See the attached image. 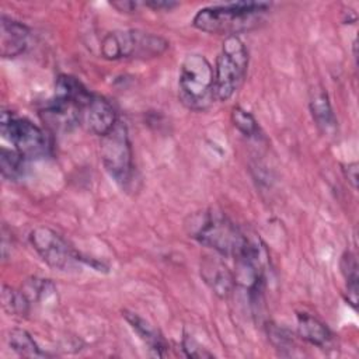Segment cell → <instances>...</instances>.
<instances>
[{
	"label": "cell",
	"instance_id": "4",
	"mask_svg": "<svg viewBox=\"0 0 359 359\" xmlns=\"http://www.w3.org/2000/svg\"><path fill=\"white\" fill-rule=\"evenodd\" d=\"M168 48L167 39L140 29H119L107 34L101 42V55L109 60L150 59Z\"/></svg>",
	"mask_w": 359,
	"mask_h": 359
},
{
	"label": "cell",
	"instance_id": "18",
	"mask_svg": "<svg viewBox=\"0 0 359 359\" xmlns=\"http://www.w3.org/2000/svg\"><path fill=\"white\" fill-rule=\"evenodd\" d=\"M25 158L14 149L8 150L6 147H1L0 151V168L4 178L15 180L22 174Z\"/></svg>",
	"mask_w": 359,
	"mask_h": 359
},
{
	"label": "cell",
	"instance_id": "3",
	"mask_svg": "<svg viewBox=\"0 0 359 359\" xmlns=\"http://www.w3.org/2000/svg\"><path fill=\"white\" fill-rule=\"evenodd\" d=\"M181 102L192 111H205L216 100L215 70L201 53H189L181 63L178 76Z\"/></svg>",
	"mask_w": 359,
	"mask_h": 359
},
{
	"label": "cell",
	"instance_id": "11",
	"mask_svg": "<svg viewBox=\"0 0 359 359\" xmlns=\"http://www.w3.org/2000/svg\"><path fill=\"white\" fill-rule=\"evenodd\" d=\"M29 29L22 22L1 14L0 18V55L15 57L21 55L28 43Z\"/></svg>",
	"mask_w": 359,
	"mask_h": 359
},
{
	"label": "cell",
	"instance_id": "5",
	"mask_svg": "<svg viewBox=\"0 0 359 359\" xmlns=\"http://www.w3.org/2000/svg\"><path fill=\"white\" fill-rule=\"evenodd\" d=\"M248 66V52L238 35L226 36L215 67V97L226 101L240 87Z\"/></svg>",
	"mask_w": 359,
	"mask_h": 359
},
{
	"label": "cell",
	"instance_id": "9",
	"mask_svg": "<svg viewBox=\"0 0 359 359\" xmlns=\"http://www.w3.org/2000/svg\"><path fill=\"white\" fill-rule=\"evenodd\" d=\"M80 121L88 130L102 137L116 125L118 118L115 108L107 98L98 94H91L88 101L80 109Z\"/></svg>",
	"mask_w": 359,
	"mask_h": 359
},
{
	"label": "cell",
	"instance_id": "16",
	"mask_svg": "<svg viewBox=\"0 0 359 359\" xmlns=\"http://www.w3.org/2000/svg\"><path fill=\"white\" fill-rule=\"evenodd\" d=\"M341 271L346 280V300L348 303L356 309L358 304V262L352 252H345L341 258Z\"/></svg>",
	"mask_w": 359,
	"mask_h": 359
},
{
	"label": "cell",
	"instance_id": "7",
	"mask_svg": "<svg viewBox=\"0 0 359 359\" xmlns=\"http://www.w3.org/2000/svg\"><path fill=\"white\" fill-rule=\"evenodd\" d=\"M1 133L25 160L38 158L46 154L48 140L43 130L25 118H18L8 111H3Z\"/></svg>",
	"mask_w": 359,
	"mask_h": 359
},
{
	"label": "cell",
	"instance_id": "1",
	"mask_svg": "<svg viewBox=\"0 0 359 359\" xmlns=\"http://www.w3.org/2000/svg\"><path fill=\"white\" fill-rule=\"evenodd\" d=\"M185 229L191 238L224 257H236L248 241L240 229L216 209L192 213L185 222Z\"/></svg>",
	"mask_w": 359,
	"mask_h": 359
},
{
	"label": "cell",
	"instance_id": "2",
	"mask_svg": "<svg viewBox=\"0 0 359 359\" xmlns=\"http://www.w3.org/2000/svg\"><path fill=\"white\" fill-rule=\"evenodd\" d=\"M269 7L271 4L264 1H237L209 6L195 14L192 24L203 32L229 34L227 36H230L252 28Z\"/></svg>",
	"mask_w": 359,
	"mask_h": 359
},
{
	"label": "cell",
	"instance_id": "14",
	"mask_svg": "<svg viewBox=\"0 0 359 359\" xmlns=\"http://www.w3.org/2000/svg\"><path fill=\"white\" fill-rule=\"evenodd\" d=\"M297 332L302 339L320 348L327 346L332 338L331 331L323 321L306 313L297 317Z\"/></svg>",
	"mask_w": 359,
	"mask_h": 359
},
{
	"label": "cell",
	"instance_id": "22",
	"mask_svg": "<svg viewBox=\"0 0 359 359\" xmlns=\"http://www.w3.org/2000/svg\"><path fill=\"white\" fill-rule=\"evenodd\" d=\"M268 334H269V338H271V341L273 342V345L278 346L279 349H280V348L285 349V348L292 342V339H290V337L286 334V331L282 330V328H279V327L271 325V328H268Z\"/></svg>",
	"mask_w": 359,
	"mask_h": 359
},
{
	"label": "cell",
	"instance_id": "10",
	"mask_svg": "<svg viewBox=\"0 0 359 359\" xmlns=\"http://www.w3.org/2000/svg\"><path fill=\"white\" fill-rule=\"evenodd\" d=\"M201 276L210 287V290L222 299H226L236 286L234 275L227 268V265L216 257L206 255L202 258Z\"/></svg>",
	"mask_w": 359,
	"mask_h": 359
},
{
	"label": "cell",
	"instance_id": "19",
	"mask_svg": "<svg viewBox=\"0 0 359 359\" xmlns=\"http://www.w3.org/2000/svg\"><path fill=\"white\" fill-rule=\"evenodd\" d=\"M231 121L233 125L245 136L248 137H254L257 136L259 128H258V122L255 121V118L252 116L251 112L245 111L241 107H236L233 108L231 112Z\"/></svg>",
	"mask_w": 359,
	"mask_h": 359
},
{
	"label": "cell",
	"instance_id": "6",
	"mask_svg": "<svg viewBox=\"0 0 359 359\" xmlns=\"http://www.w3.org/2000/svg\"><path fill=\"white\" fill-rule=\"evenodd\" d=\"M101 161L111 178L125 187L129 184L133 172V153L129 140L128 128L118 121L116 125L101 137Z\"/></svg>",
	"mask_w": 359,
	"mask_h": 359
},
{
	"label": "cell",
	"instance_id": "8",
	"mask_svg": "<svg viewBox=\"0 0 359 359\" xmlns=\"http://www.w3.org/2000/svg\"><path fill=\"white\" fill-rule=\"evenodd\" d=\"M29 241L42 261L53 269L67 271L77 259L67 241L55 230L41 226L31 231Z\"/></svg>",
	"mask_w": 359,
	"mask_h": 359
},
{
	"label": "cell",
	"instance_id": "17",
	"mask_svg": "<svg viewBox=\"0 0 359 359\" xmlns=\"http://www.w3.org/2000/svg\"><path fill=\"white\" fill-rule=\"evenodd\" d=\"M29 299L22 290H17L7 285L3 286L1 292V304L3 309L13 316H27L29 311Z\"/></svg>",
	"mask_w": 359,
	"mask_h": 359
},
{
	"label": "cell",
	"instance_id": "12",
	"mask_svg": "<svg viewBox=\"0 0 359 359\" xmlns=\"http://www.w3.org/2000/svg\"><path fill=\"white\" fill-rule=\"evenodd\" d=\"M122 316L129 323V325L133 328V331L140 337V339L149 346V351L153 355H156V356L164 355V351L167 349V344L151 324H149L144 318H142L139 314H136L133 311L123 310Z\"/></svg>",
	"mask_w": 359,
	"mask_h": 359
},
{
	"label": "cell",
	"instance_id": "21",
	"mask_svg": "<svg viewBox=\"0 0 359 359\" xmlns=\"http://www.w3.org/2000/svg\"><path fill=\"white\" fill-rule=\"evenodd\" d=\"M182 349L188 358H196V359H203V358H213V353L206 351L195 338L191 335H184L182 338Z\"/></svg>",
	"mask_w": 359,
	"mask_h": 359
},
{
	"label": "cell",
	"instance_id": "20",
	"mask_svg": "<svg viewBox=\"0 0 359 359\" xmlns=\"http://www.w3.org/2000/svg\"><path fill=\"white\" fill-rule=\"evenodd\" d=\"M21 290L25 293V296L29 299V302H32V300L39 302V300L48 297L52 292H55V287L48 279L32 278L25 282V285Z\"/></svg>",
	"mask_w": 359,
	"mask_h": 359
},
{
	"label": "cell",
	"instance_id": "15",
	"mask_svg": "<svg viewBox=\"0 0 359 359\" xmlns=\"http://www.w3.org/2000/svg\"><path fill=\"white\" fill-rule=\"evenodd\" d=\"M7 342L10 348L24 358H43L46 353L41 351L32 335L22 328H13L8 331Z\"/></svg>",
	"mask_w": 359,
	"mask_h": 359
},
{
	"label": "cell",
	"instance_id": "24",
	"mask_svg": "<svg viewBox=\"0 0 359 359\" xmlns=\"http://www.w3.org/2000/svg\"><path fill=\"white\" fill-rule=\"evenodd\" d=\"M111 6L118 8L122 13H132L136 10L137 3L136 1H114V3H111Z\"/></svg>",
	"mask_w": 359,
	"mask_h": 359
},
{
	"label": "cell",
	"instance_id": "25",
	"mask_svg": "<svg viewBox=\"0 0 359 359\" xmlns=\"http://www.w3.org/2000/svg\"><path fill=\"white\" fill-rule=\"evenodd\" d=\"M144 6L151 7L154 10H170V8L175 7L177 3H174V1H147V3H144Z\"/></svg>",
	"mask_w": 359,
	"mask_h": 359
},
{
	"label": "cell",
	"instance_id": "13",
	"mask_svg": "<svg viewBox=\"0 0 359 359\" xmlns=\"http://www.w3.org/2000/svg\"><path fill=\"white\" fill-rule=\"evenodd\" d=\"M310 111L317 128L325 133H334L337 128V118L334 115L328 94L324 90H316L310 98Z\"/></svg>",
	"mask_w": 359,
	"mask_h": 359
},
{
	"label": "cell",
	"instance_id": "23",
	"mask_svg": "<svg viewBox=\"0 0 359 359\" xmlns=\"http://www.w3.org/2000/svg\"><path fill=\"white\" fill-rule=\"evenodd\" d=\"M345 171H346L348 181H349L351 185L356 189V187H358V164H356V163L348 164V167L345 168Z\"/></svg>",
	"mask_w": 359,
	"mask_h": 359
}]
</instances>
